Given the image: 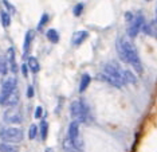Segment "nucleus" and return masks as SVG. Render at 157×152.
<instances>
[{"mask_svg":"<svg viewBox=\"0 0 157 152\" xmlns=\"http://www.w3.org/2000/svg\"><path fill=\"white\" fill-rule=\"evenodd\" d=\"M125 77H126V70L113 61L103 65L101 74H98V79L108 82L117 89H121L122 86L126 85V78Z\"/></svg>","mask_w":157,"mask_h":152,"instance_id":"2","label":"nucleus"},{"mask_svg":"<svg viewBox=\"0 0 157 152\" xmlns=\"http://www.w3.org/2000/svg\"><path fill=\"white\" fill-rule=\"evenodd\" d=\"M33 96H34V88H33V86H28L27 97H28V98H33Z\"/></svg>","mask_w":157,"mask_h":152,"instance_id":"29","label":"nucleus"},{"mask_svg":"<svg viewBox=\"0 0 157 152\" xmlns=\"http://www.w3.org/2000/svg\"><path fill=\"white\" fill-rule=\"evenodd\" d=\"M125 19L128 23V35L129 38H136L145 26V16L141 12H126Z\"/></svg>","mask_w":157,"mask_h":152,"instance_id":"3","label":"nucleus"},{"mask_svg":"<svg viewBox=\"0 0 157 152\" xmlns=\"http://www.w3.org/2000/svg\"><path fill=\"white\" fill-rule=\"evenodd\" d=\"M67 137L73 146L77 148L78 151L83 150V142H82V137H81V132H79V122L73 121L69 125V131H67Z\"/></svg>","mask_w":157,"mask_h":152,"instance_id":"6","label":"nucleus"},{"mask_svg":"<svg viewBox=\"0 0 157 152\" xmlns=\"http://www.w3.org/2000/svg\"><path fill=\"white\" fill-rule=\"evenodd\" d=\"M42 113H43V108H42V106H38L36 110H35V113H34L35 118H40V117H42Z\"/></svg>","mask_w":157,"mask_h":152,"instance_id":"26","label":"nucleus"},{"mask_svg":"<svg viewBox=\"0 0 157 152\" xmlns=\"http://www.w3.org/2000/svg\"><path fill=\"white\" fill-rule=\"evenodd\" d=\"M116 50H117V54H118V57L121 59H122L125 63H129L138 74H141L142 71H144L138 51L129 38L120 37L116 42Z\"/></svg>","mask_w":157,"mask_h":152,"instance_id":"1","label":"nucleus"},{"mask_svg":"<svg viewBox=\"0 0 157 152\" xmlns=\"http://www.w3.org/2000/svg\"><path fill=\"white\" fill-rule=\"evenodd\" d=\"M7 61H8L10 63V69H11V71L13 74H16L17 71V66H16V59H15V50L12 47L8 49V51H7Z\"/></svg>","mask_w":157,"mask_h":152,"instance_id":"12","label":"nucleus"},{"mask_svg":"<svg viewBox=\"0 0 157 152\" xmlns=\"http://www.w3.org/2000/svg\"><path fill=\"white\" fill-rule=\"evenodd\" d=\"M0 152H16V150L10 146V143H3L0 146Z\"/></svg>","mask_w":157,"mask_h":152,"instance_id":"25","label":"nucleus"},{"mask_svg":"<svg viewBox=\"0 0 157 152\" xmlns=\"http://www.w3.org/2000/svg\"><path fill=\"white\" fill-rule=\"evenodd\" d=\"M28 69H30V71L31 73H34V74H36L38 71H39V62H38V59L35 57H28Z\"/></svg>","mask_w":157,"mask_h":152,"instance_id":"13","label":"nucleus"},{"mask_svg":"<svg viewBox=\"0 0 157 152\" xmlns=\"http://www.w3.org/2000/svg\"><path fill=\"white\" fill-rule=\"evenodd\" d=\"M71 118L77 122H87L90 117V108L83 100H75L70 105Z\"/></svg>","mask_w":157,"mask_h":152,"instance_id":"4","label":"nucleus"},{"mask_svg":"<svg viewBox=\"0 0 157 152\" xmlns=\"http://www.w3.org/2000/svg\"><path fill=\"white\" fill-rule=\"evenodd\" d=\"M23 120V116L22 113H20V110H17V109H8V110H6V113H4V121L7 122H10V124H20Z\"/></svg>","mask_w":157,"mask_h":152,"instance_id":"8","label":"nucleus"},{"mask_svg":"<svg viewBox=\"0 0 157 152\" xmlns=\"http://www.w3.org/2000/svg\"><path fill=\"white\" fill-rule=\"evenodd\" d=\"M146 2H152V0H146Z\"/></svg>","mask_w":157,"mask_h":152,"instance_id":"31","label":"nucleus"},{"mask_svg":"<svg viewBox=\"0 0 157 152\" xmlns=\"http://www.w3.org/2000/svg\"><path fill=\"white\" fill-rule=\"evenodd\" d=\"M46 152H54V151H52V148H47V150H46Z\"/></svg>","mask_w":157,"mask_h":152,"instance_id":"30","label":"nucleus"},{"mask_svg":"<svg viewBox=\"0 0 157 152\" xmlns=\"http://www.w3.org/2000/svg\"><path fill=\"white\" fill-rule=\"evenodd\" d=\"M35 38V31L34 30H30L26 32V37H24V43H23V54L24 57L28 55V53H30V49H31V43H33Z\"/></svg>","mask_w":157,"mask_h":152,"instance_id":"9","label":"nucleus"},{"mask_svg":"<svg viewBox=\"0 0 157 152\" xmlns=\"http://www.w3.org/2000/svg\"><path fill=\"white\" fill-rule=\"evenodd\" d=\"M125 78H126V84H136L137 82V77L130 70H126V77Z\"/></svg>","mask_w":157,"mask_h":152,"instance_id":"22","label":"nucleus"},{"mask_svg":"<svg viewBox=\"0 0 157 152\" xmlns=\"http://www.w3.org/2000/svg\"><path fill=\"white\" fill-rule=\"evenodd\" d=\"M19 102V92L17 90H15V92L12 93L11 96L7 98V101L4 102V105L6 106H15V105Z\"/></svg>","mask_w":157,"mask_h":152,"instance_id":"16","label":"nucleus"},{"mask_svg":"<svg viewBox=\"0 0 157 152\" xmlns=\"http://www.w3.org/2000/svg\"><path fill=\"white\" fill-rule=\"evenodd\" d=\"M10 63L8 61H7V58H0V74L2 75H7V73H8V67Z\"/></svg>","mask_w":157,"mask_h":152,"instance_id":"19","label":"nucleus"},{"mask_svg":"<svg viewBox=\"0 0 157 152\" xmlns=\"http://www.w3.org/2000/svg\"><path fill=\"white\" fill-rule=\"evenodd\" d=\"M83 8H85V6L82 4V3H78V4H75V7L73 8V14H74V16H79L82 12H83Z\"/></svg>","mask_w":157,"mask_h":152,"instance_id":"24","label":"nucleus"},{"mask_svg":"<svg viewBox=\"0 0 157 152\" xmlns=\"http://www.w3.org/2000/svg\"><path fill=\"white\" fill-rule=\"evenodd\" d=\"M0 140L3 143H10V144H15L20 143L23 140V131L20 128H4L0 131Z\"/></svg>","mask_w":157,"mask_h":152,"instance_id":"5","label":"nucleus"},{"mask_svg":"<svg viewBox=\"0 0 157 152\" xmlns=\"http://www.w3.org/2000/svg\"><path fill=\"white\" fill-rule=\"evenodd\" d=\"M28 65H26V63H23L22 65V74H23V77H28Z\"/></svg>","mask_w":157,"mask_h":152,"instance_id":"27","label":"nucleus"},{"mask_svg":"<svg viewBox=\"0 0 157 152\" xmlns=\"http://www.w3.org/2000/svg\"><path fill=\"white\" fill-rule=\"evenodd\" d=\"M16 84H17L16 77H8L4 79L2 89H0V104L2 105H4L7 98L16 90Z\"/></svg>","mask_w":157,"mask_h":152,"instance_id":"7","label":"nucleus"},{"mask_svg":"<svg viewBox=\"0 0 157 152\" xmlns=\"http://www.w3.org/2000/svg\"><path fill=\"white\" fill-rule=\"evenodd\" d=\"M142 31H144L146 35H149V37L157 39V18L151 20L149 23H146L144 28H142Z\"/></svg>","mask_w":157,"mask_h":152,"instance_id":"10","label":"nucleus"},{"mask_svg":"<svg viewBox=\"0 0 157 152\" xmlns=\"http://www.w3.org/2000/svg\"><path fill=\"white\" fill-rule=\"evenodd\" d=\"M38 131H39V126H36L35 124H33L30 126V132H28V137H30V140H34L35 137H36Z\"/></svg>","mask_w":157,"mask_h":152,"instance_id":"23","label":"nucleus"},{"mask_svg":"<svg viewBox=\"0 0 157 152\" xmlns=\"http://www.w3.org/2000/svg\"><path fill=\"white\" fill-rule=\"evenodd\" d=\"M0 19H2L3 27H10V24H11V16H10L8 11H6V10L0 11Z\"/></svg>","mask_w":157,"mask_h":152,"instance_id":"17","label":"nucleus"},{"mask_svg":"<svg viewBox=\"0 0 157 152\" xmlns=\"http://www.w3.org/2000/svg\"><path fill=\"white\" fill-rule=\"evenodd\" d=\"M46 37H47V39L51 43H58L59 39H60L59 32L56 30H54V28H50V30H47V32H46Z\"/></svg>","mask_w":157,"mask_h":152,"instance_id":"14","label":"nucleus"},{"mask_svg":"<svg viewBox=\"0 0 157 152\" xmlns=\"http://www.w3.org/2000/svg\"><path fill=\"white\" fill-rule=\"evenodd\" d=\"M3 4L7 6V8H8V10H11V11H12V14H15V12H16L15 7H12L11 4H10V3H8V0H3Z\"/></svg>","mask_w":157,"mask_h":152,"instance_id":"28","label":"nucleus"},{"mask_svg":"<svg viewBox=\"0 0 157 152\" xmlns=\"http://www.w3.org/2000/svg\"><path fill=\"white\" fill-rule=\"evenodd\" d=\"M39 132H40V139L44 142V140L47 139V135H48V124L46 120H42L40 125H39Z\"/></svg>","mask_w":157,"mask_h":152,"instance_id":"18","label":"nucleus"},{"mask_svg":"<svg viewBox=\"0 0 157 152\" xmlns=\"http://www.w3.org/2000/svg\"><path fill=\"white\" fill-rule=\"evenodd\" d=\"M87 38H89V32L87 31H77V32H74L73 39H71V43H73L74 46H81Z\"/></svg>","mask_w":157,"mask_h":152,"instance_id":"11","label":"nucleus"},{"mask_svg":"<svg viewBox=\"0 0 157 152\" xmlns=\"http://www.w3.org/2000/svg\"><path fill=\"white\" fill-rule=\"evenodd\" d=\"M63 150H65V152H81L73 146V143L69 140V137H67L65 140V143H63Z\"/></svg>","mask_w":157,"mask_h":152,"instance_id":"20","label":"nucleus"},{"mask_svg":"<svg viewBox=\"0 0 157 152\" xmlns=\"http://www.w3.org/2000/svg\"><path fill=\"white\" fill-rule=\"evenodd\" d=\"M50 19V16H48V14H43L40 18V20H39V24H38V30H42L46 24H47V22Z\"/></svg>","mask_w":157,"mask_h":152,"instance_id":"21","label":"nucleus"},{"mask_svg":"<svg viewBox=\"0 0 157 152\" xmlns=\"http://www.w3.org/2000/svg\"><path fill=\"white\" fill-rule=\"evenodd\" d=\"M90 82H91V77L89 74H83L81 77V82H79V92L81 93H83L85 90H86V88L89 85H90Z\"/></svg>","mask_w":157,"mask_h":152,"instance_id":"15","label":"nucleus"}]
</instances>
